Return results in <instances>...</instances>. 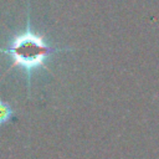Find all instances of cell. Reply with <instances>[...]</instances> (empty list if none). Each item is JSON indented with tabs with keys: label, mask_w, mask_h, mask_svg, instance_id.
I'll return each instance as SVG.
<instances>
[{
	"label": "cell",
	"mask_w": 159,
	"mask_h": 159,
	"mask_svg": "<svg viewBox=\"0 0 159 159\" xmlns=\"http://www.w3.org/2000/svg\"><path fill=\"white\" fill-rule=\"evenodd\" d=\"M14 116V112L9 103L0 99V125L6 124Z\"/></svg>",
	"instance_id": "obj_2"
},
{
	"label": "cell",
	"mask_w": 159,
	"mask_h": 159,
	"mask_svg": "<svg viewBox=\"0 0 159 159\" xmlns=\"http://www.w3.org/2000/svg\"><path fill=\"white\" fill-rule=\"evenodd\" d=\"M68 50L70 48H58L48 45L42 35L32 31L30 25H27L25 31L15 35L6 47L0 48V52L11 57L12 63L10 68L21 67L24 70L30 89V81L34 71L37 68H46L45 61L51 55Z\"/></svg>",
	"instance_id": "obj_1"
}]
</instances>
